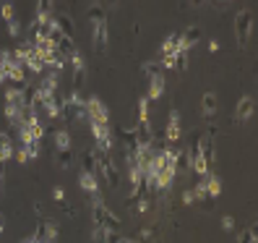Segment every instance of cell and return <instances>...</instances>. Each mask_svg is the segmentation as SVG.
<instances>
[{
  "label": "cell",
  "instance_id": "obj_1",
  "mask_svg": "<svg viewBox=\"0 0 258 243\" xmlns=\"http://www.w3.org/2000/svg\"><path fill=\"white\" fill-rule=\"evenodd\" d=\"M97 152V162H99V173L104 175V180H107L110 188H120V170L117 165L112 162L110 152L107 149H94Z\"/></svg>",
  "mask_w": 258,
  "mask_h": 243
},
{
  "label": "cell",
  "instance_id": "obj_2",
  "mask_svg": "<svg viewBox=\"0 0 258 243\" xmlns=\"http://www.w3.org/2000/svg\"><path fill=\"white\" fill-rule=\"evenodd\" d=\"M250 34H253V11L242 8L235 16V37H237L240 47H245V44L250 42Z\"/></svg>",
  "mask_w": 258,
  "mask_h": 243
},
{
  "label": "cell",
  "instance_id": "obj_3",
  "mask_svg": "<svg viewBox=\"0 0 258 243\" xmlns=\"http://www.w3.org/2000/svg\"><path fill=\"white\" fill-rule=\"evenodd\" d=\"M92 217H94V225H102L107 230H120V220L115 217V212H110L104 207V202L92 204Z\"/></svg>",
  "mask_w": 258,
  "mask_h": 243
},
{
  "label": "cell",
  "instance_id": "obj_4",
  "mask_svg": "<svg viewBox=\"0 0 258 243\" xmlns=\"http://www.w3.org/2000/svg\"><path fill=\"white\" fill-rule=\"evenodd\" d=\"M60 238V227H57V222H50V220H42L39 225H37V233L34 235H29L26 238V243H52V240H57Z\"/></svg>",
  "mask_w": 258,
  "mask_h": 243
},
{
  "label": "cell",
  "instance_id": "obj_5",
  "mask_svg": "<svg viewBox=\"0 0 258 243\" xmlns=\"http://www.w3.org/2000/svg\"><path fill=\"white\" fill-rule=\"evenodd\" d=\"M86 118L89 123H110V110L99 97H89L86 100Z\"/></svg>",
  "mask_w": 258,
  "mask_h": 243
},
{
  "label": "cell",
  "instance_id": "obj_6",
  "mask_svg": "<svg viewBox=\"0 0 258 243\" xmlns=\"http://www.w3.org/2000/svg\"><path fill=\"white\" fill-rule=\"evenodd\" d=\"M68 58H71V66H73V86H71V89L81 92V89H84V81H86V63H84V55L73 50Z\"/></svg>",
  "mask_w": 258,
  "mask_h": 243
},
{
  "label": "cell",
  "instance_id": "obj_7",
  "mask_svg": "<svg viewBox=\"0 0 258 243\" xmlns=\"http://www.w3.org/2000/svg\"><path fill=\"white\" fill-rule=\"evenodd\" d=\"M92 126V136L97 141V149H112V131H110V123H89Z\"/></svg>",
  "mask_w": 258,
  "mask_h": 243
},
{
  "label": "cell",
  "instance_id": "obj_8",
  "mask_svg": "<svg viewBox=\"0 0 258 243\" xmlns=\"http://www.w3.org/2000/svg\"><path fill=\"white\" fill-rule=\"evenodd\" d=\"M253 113H255V100H253L250 94L240 97L237 108H235V118H237V123H248V120L253 118Z\"/></svg>",
  "mask_w": 258,
  "mask_h": 243
},
{
  "label": "cell",
  "instance_id": "obj_9",
  "mask_svg": "<svg viewBox=\"0 0 258 243\" xmlns=\"http://www.w3.org/2000/svg\"><path fill=\"white\" fill-rule=\"evenodd\" d=\"M94 50L104 53L107 50V42H110V32H107V21H94Z\"/></svg>",
  "mask_w": 258,
  "mask_h": 243
},
{
  "label": "cell",
  "instance_id": "obj_10",
  "mask_svg": "<svg viewBox=\"0 0 258 243\" xmlns=\"http://www.w3.org/2000/svg\"><path fill=\"white\" fill-rule=\"evenodd\" d=\"M180 136H183V131H180V113L172 110L170 113V123H167V131H164V141L167 144H177Z\"/></svg>",
  "mask_w": 258,
  "mask_h": 243
},
{
  "label": "cell",
  "instance_id": "obj_11",
  "mask_svg": "<svg viewBox=\"0 0 258 243\" xmlns=\"http://www.w3.org/2000/svg\"><path fill=\"white\" fill-rule=\"evenodd\" d=\"M6 118H8L11 128L19 131L24 126V110H21V105L19 102H6Z\"/></svg>",
  "mask_w": 258,
  "mask_h": 243
},
{
  "label": "cell",
  "instance_id": "obj_12",
  "mask_svg": "<svg viewBox=\"0 0 258 243\" xmlns=\"http://www.w3.org/2000/svg\"><path fill=\"white\" fill-rule=\"evenodd\" d=\"M79 188H81L84 193H92V191H97V188H99L97 173H89V170H84V173L79 175Z\"/></svg>",
  "mask_w": 258,
  "mask_h": 243
},
{
  "label": "cell",
  "instance_id": "obj_13",
  "mask_svg": "<svg viewBox=\"0 0 258 243\" xmlns=\"http://www.w3.org/2000/svg\"><path fill=\"white\" fill-rule=\"evenodd\" d=\"M120 139H123V149L125 152H139L141 149V144H139V136H136V128H123L120 131Z\"/></svg>",
  "mask_w": 258,
  "mask_h": 243
},
{
  "label": "cell",
  "instance_id": "obj_14",
  "mask_svg": "<svg viewBox=\"0 0 258 243\" xmlns=\"http://www.w3.org/2000/svg\"><path fill=\"white\" fill-rule=\"evenodd\" d=\"M204 183H206V193H209V199H217V196L222 193V180L214 175V173H206L204 175Z\"/></svg>",
  "mask_w": 258,
  "mask_h": 243
},
{
  "label": "cell",
  "instance_id": "obj_15",
  "mask_svg": "<svg viewBox=\"0 0 258 243\" xmlns=\"http://www.w3.org/2000/svg\"><path fill=\"white\" fill-rule=\"evenodd\" d=\"M24 68H29L32 73H42L44 71V60H42V55L32 47V53L26 55V60H24Z\"/></svg>",
  "mask_w": 258,
  "mask_h": 243
},
{
  "label": "cell",
  "instance_id": "obj_16",
  "mask_svg": "<svg viewBox=\"0 0 258 243\" xmlns=\"http://www.w3.org/2000/svg\"><path fill=\"white\" fill-rule=\"evenodd\" d=\"M55 162H57L63 170H71V168H73V162H76L73 149H71V147H68V149H55Z\"/></svg>",
  "mask_w": 258,
  "mask_h": 243
},
{
  "label": "cell",
  "instance_id": "obj_17",
  "mask_svg": "<svg viewBox=\"0 0 258 243\" xmlns=\"http://www.w3.org/2000/svg\"><path fill=\"white\" fill-rule=\"evenodd\" d=\"M52 21L57 24V29L63 34H68V37H73V32H76V26H73V19L68 16V13H55L52 16Z\"/></svg>",
  "mask_w": 258,
  "mask_h": 243
},
{
  "label": "cell",
  "instance_id": "obj_18",
  "mask_svg": "<svg viewBox=\"0 0 258 243\" xmlns=\"http://www.w3.org/2000/svg\"><path fill=\"white\" fill-rule=\"evenodd\" d=\"M217 105H219L217 94H214V92H206L204 100H201V113H204V118H211V115H214V113H217Z\"/></svg>",
  "mask_w": 258,
  "mask_h": 243
},
{
  "label": "cell",
  "instance_id": "obj_19",
  "mask_svg": "<svg viewBox=\"0 0 258 243\" xmlns=\"http://www.w3.org/2000/svg\"><path fill=\"white\" fill-rule=\"evenodd\" d=\"M81 165H84V170H89V173H97V170H99L97 152H94V149H84V152H81Z\"/></svg>",
  "mask_w": 258,
  "mask_h": 243
},
{
  "label": "cell",
  "instance_id": "obj_20",
  "mask_svg": "<svg viewBox=\"0 0 258 243\" xmlns=\"http://www.w3.org/2000/svg\"><path fill=\"white\" fill-rule=\"evenodd\" d=\"M172 180H175V170L172 168H159V173H157V186H159V191H167L172 186Z\"/></svg>",
  "mask_w": 258,
  "mask_h": 243
},
{
  "label": "cell",
  "instance_id": "obj_21",
  "mask_svg": "<svg viewBox=\"0 0 258 243\" xmlns=\"http://www.w3.org/2000/svg\"><path fill=\"white\" fill-rule=\"evenodd\" d=\"M13 157V144H11V136L0 131V160L8 162Z\"/></svg>",
  "mask_w": 258,
  "mask_h": 243
},
{
  "label": "cell",
  "instance_id": "obj_22",
  "mask_svg": "<svg viewBox=\"0 0 258 243\" xmlns=\"http://www.w3.org/2000/svg\"><path fill=\"white\" fill-rule=\"evenodd\" d=\"M164 94V76H154V79H151V86H149V100H159Z\"/></svg>",
  "mask_w": 258,
  "mask_h": 243
},
{
  "label": "cell",
  "instance_id": "obj_23",
  "mask_svg": "<svg viewBox=\"0 0 258 243\" xmlns=\"http://www.w3.org/2000/svg\"><path fill=\"white\" fill-rule=\"evenodd\" d=\"M52 141H55V149H68L71 147V133L66 128H60V131H55Z\"/></svg>",
  "mask_w": 258,
  "mask_h": 243
},
{
  "label": "cell",
  "instance_id": "obj_24",
  "mask_svg": "<svg viewBox=\"0 0 258 243\" xmlns=\"http://www.w3.org/2000/svg\"><path fill=\"white\" fill-rule=\"evenodd\" d=\"M86 16L92 19V24H94V21H107V13H104V6H99V3H94V6H89V11H86Z\"/></svg>",
  "mask_w": 258,
  "mask_h": 243
},
{
  "label": "cell",
  "instance_id": "obj_25",
  "mask_svg": "<svg viewBox=\"0 0 258 243\" xmlns=\"http://www.w3.org/2000/svg\"><path fill=\"white\" fill-rule=\"evenodd\" d=\"M52 16V0H39L37 3V19H50Z\"/></svg>",
  "mask_w": 258,
  "mask_h": 243
},
{
  "label": "cell",
  "instance_id": "obj_26",
  "mask_svg": "<svg viewBox=\"0 0 258 243\" xmlns=\"http://www.w3.org/2000/svg\"><path fill=\"white\" fill-rule=\"evenodd\" d=\"M55 47H57L60 53H63V55L68 58V55H71V53L76 50V47H73V37H68V34H63V37H60V39H57V44H55Z\"/></svg>",
  "mask_w": 258,
  "mask_h": 243
},
{
  "label": "cell",
  "instance_id": "obj_27",
  "mask_svg": "<svg viewBox=\"0 0 258 243\" xmlns=\"http://www.w3.org/2000/svg\"><path fill=\"white\" fill-rule=\"evenodd\" d=\"M177 37L180 34H170L164 39V44H162V55H175L177 53Z\"/></svg>",
  "mask_w": 258,
  "mask_h": 243
},
{
  "label": "cell",
  "instance_id": "obj_28",
  "mask_svg": "<svg viewBox=\"0 0 258 243\" xmlns=\"http://www.w3.org/2000/svg\"><path fill=\"white\" fill-rule=\"evenodd\" d=\"M177 170H190V155L183 149V152H177V162H175V173Z\"/></svg>",
  "mask_w": 258,
  "mask_h": 243
},
{
  "label": "cell",
  "instance_id": "obj_29",
  "mask_svg": "<svg viewBox=\"0 0 258 243\" xmlns=\"http://www.w3.org/2000/svg\"><path fill=\"white\" fill-rule=\"evenodd\" d=\"M32 47H34V42H21V44H16V50H13V55H16L21 63L26 60V55L32 53Z\"/></svg>",
  "mask_w": 258,
  "mask_h": 243
},
{
  "label": "cell",
  "instance_id": "obj_30",
  "mask_svg": "<svg viewBox=\"0 0 258 243\" xmlns=\"http://www.w3.org/2000/svg\"><path fill=\"white\" fill-rule=\"evenodd\" d=\"M175 68L177 71H185L188 68V50H177L175 53Z\"/></svg>",
  "mask_w": 258,
  "mask_h": 243
},
{
  "label": "cell",
  "instance_id": "obj_31",
  "mask_svg": "<svg viewBox=\"0 0 258 243\" xmlns=\"http://www.w3.org/2000/svg\"><path fill=\"white\" fill-rule=\"evenodd\" d=\"M144 73L149 76V79H154V76H162V66L154 63V60H151V63H144Z\"/></svg>",
  "mask_w": 258,
  "mask_h": 243
},
{
  "label": "cell",
  "instance_id": "obj_32",
  "mask_svg": "<svg viewBox=\"0 0 258 243\" xmlns=\"http://www.w3.org/2000/svg\"><path fill=\"white\" fill-rule=\"evenodd\" d=\"M237 240H240V243H245V240H248V243H255V240H258V235H255V225L250 227V230H242V233L237 235Z\"/></svg>",
  "mask_w": 258,
  "mask_h": 243
},
{
  "label": "cell",
  "instance_id": "obj_33",
  "mask_svg": "<svg viewBox=\"0 0 258 243\" xmlns=\"http://www.w3.org/2000/svg\"><path fill=\"white\" fill-rule=\"evenodd\" d=\"M0 16H3L6 21L16 19V13H13V3H0Z\"/></svg>",
  "mask_w": 258,
  "mask_h": 243
},
{
  "label": "cell",
  "instance_id": "obj_34",
  "mask_svg": "<svg viewBox=\"0 0 258 243\" xmlns=\"http://www.w3.org/2000/svg\"><path fill=\"white\" fill-rule=\"evenodd\" d=\"M193 193H196V202H204V199H209V193H206V183H204V178H201V183H199V186H193Z\"/></svg>",
  "mask_w": 258,
  "mask_h": 243
},
{
  "label": "cell",
  "instance_id": "obj_35",
  "mask_svg": "<svg viewBox=\"0 0 258 243\" xmlns=\"http://www.w3.org/2000/svg\"><path fill=\"white\" fill-rule=\"evenodd\" d=\"M8 24V34L11 37H19L21 34V24H19V19H11V21H6Z\"/></svg>",
  "mask_w": 258,
  "mask_h": 243
},
{
  "label": "cell",
  "instance_id": "obj_36",
  "mask_svg": "<svg viewBox=\"0 0 258 243\" xmlns=\"http://www.w3.org/2000/svg\"><path fill=\"white\" fill-rule=\"evenodd\" d=\"M26 152H29V160H37L39 157V141H32V144H24Z\"/></svg>",
  "mask_w": 258,
  "mask_h": 243
},
{
  "label": "cell",
  "instance_id": "obj_37",
  "mask_svg": "<svg viewBox=\"0 0 258 243\" xmlns=\"http://www.w3.org/2000/svg\"><path fill=\"white\" fill-rule=\"evenodd\" d=\"M94 240H104L107 238V227H102V225H94V233H92Z\"/></svg>",
  "mask_w": 258,
  "mask_h": 243
},
{
  "label": "cell",
  "instance_id": "obj_38",
  "mask_svg": "<svg viewBox=\"0 0 258 243\" xmlns=\"http://www.w3.org/2000/svg\"><path fill=\"white\" fill-rule=\"evenodd\" d=\"M13 155H16V160H19V162H29V152H26V147H24V144H21V149L13 152Z\"/></svg>",
  "mask_w": 258,
  "mask_h": 243
},
{
  "label": "cell",
  "instance_id": "obj_39",
  "mask_svg": "<svg viewBox=\"0 0 258 243\" xmlns=\"http://www.w3.org/2000/svg\"><path fill=\"white\" fill-rule=\"evenodd\" d=\"M183 204H196V193H193V188H188V191H183Z\"/></svg>",
  "mask_w": 258,
  "mask_h": 243
},
{
  "label": "cell",
  "instance_id": "obj_40",
  "mask_svg": "<svg viewBox=\"0 0 258 243\" xmlns=\"http://www.w3.org/2000/svg\"><path fill=\"white\" fill-rule=\"evenodd\" d=\"M6 191V162L0 160V193Z\"/></svg>",
  "mask_w": 258,
  "mask_h": 243
},
{
  "label": "cell",
  "instance_id": "obj_41",
  "mask_svg": "<svg viewBox=\"0 0 258 243\" xmlns=\"http://www.w3.org/2000/svg\"><path fill=\"white\" fill-rule=\"evenodd\" d=\"M162 68H175V55H162Z\"/></svg>",
  "mask_w": 258,
  "mask_h": 243
},
{
  "label": "cell",
  "instance_id": "obj_42",
  "mask_svg": "<svg viewBox=\"0 0 258 243\" xmlns=\"http://www.w3.org/2000/svg\"><path fill=\"white\" fill-rule=\"evenodd\" d=\"M63 196H66L63 186H55V188H52V199H55V202H63Z\"/></svg>",
  "mask_w": 258,
  "mask_h": 243
},
{
  "label": "cell",
  "instance_id": "obj_43",
  "mask_svg": "<svg viewBox=\"0 0 258 243\" xmlns=\"http://www.w3.org/2000/svg\"><path fill=\"white\" fill-rule=\"evenodd\" d=\"M151 238H154V230H149V227H144L139 233V240H151Z\"/></svg>",
  "mask_w": 258,
  "mask_h": 243
},
{
  "label": "cell",
  "instance_id": "obj_44",
  "mask_svg": "<svg viewBox=\"0 0 258 243\" xmlns=\"http://www.w3.org/2000/svg\"><path fill=\"white\" fill-rule=\"evenodd\" d=\"M222 227H224V230H232V227H235V220H232L230 215L222 217Z\"/></svg>",
  "mask_w": 258,
  "mask_h": 243
},
{
  "label": "cell",
  "instance_id": "obj_45",
  "mask_svg": "<svg viewBox=\"0 0 258 243\" xmlns=\"http://www.w3.org/2000/svg\"><path fill=\"white\" fill-rule=\"evenodd\" d=\"M209 50H211V53H217V50H219V42H217V39H211V42H209Z\"/></svg>",
  "mask_w": 258,
  "mask_h": 243
},
{
  "label": "cell",
  "instance_id": "obj_46",
  "mask_svg": "<svg viewBox=\"0 0 258 243\" xmlns=\"http://www.w3.org/2000/svg\"><path fill=\"white\" fill-rule=\"evenodd\" d=\"M99 3H102V6H117L120 0H99Z\"/></svg>",
  "mask_w": 258,
  "mask_h": 243
},
{
  "label": "cell",
  "instance_id": "obj_47",
  "mask_svg": "<svg viewBox=\"0 0 258 243\" xmlns=\"http://www.w3.org/2000/svg\"><path fill=\"white\" fill-rule=\"evenodd\" d=\"M204 3H206V0H190V6H193V8H201Z\"/></svg>",
  "mask_w": 258,
  "mask_h": 243
},
{
  "label": "cell",
  "instance_id": "obj_48",
  "mask_svg": "<svg viewBox=\"0 0 258 243\" xmlns=\"http://www.w3.org/2000/svg\"><path fill=\"white\" fill-rule=\"evenodd\" d=\"M211 3H214V6H219V8H222V6H227L224 0H211Z\"/></svg>",
  "mask_w": 258,
  "mask_h": 243
},
{
  "label": "cell",
  "instance_id": "obj_49",
  "mask_svg": "<svg viewBox=\"0 0 258 243\" xmlns=\"http://www.w3.org/2000/svg\"><path fill=\"white\" fill-rule=\"evenodd\" d=\"M0 233H3V222H0Z\"/></svg>",
  "mask_w": 258,
  "mask_h": 243
}]
</instances>
